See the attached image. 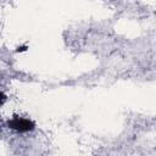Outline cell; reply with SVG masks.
Listing matches in <instances>:
<instances>
[{
	"instance_id": "obj_1",
	"label": "cell",
	"mask_w": 156,
	"mask_h": 156,
	"mask_svg": "<svg viewBox=\"0 0 156 156\" xmlns=\"http://www.w3.org/2000/svg\"><path fill=\"white\" fill-rule=\"evenodd\" d=\"M7 127L18 133H27L34 129V123L28 118L15 116L13 118L7 121Z\"/></svg>"
}]
</instances>
